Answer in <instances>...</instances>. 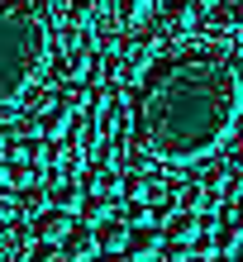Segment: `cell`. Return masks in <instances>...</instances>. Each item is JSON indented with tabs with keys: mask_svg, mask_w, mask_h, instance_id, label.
<instances>
[{
	"mask_svg": "<svg viewBox=\"0 0 243 262\" xmlns=\"http://www.w3.org/2000/svg\"><path fill=\"white\" fill-rule=\"evenodd\" d=\"M124 238H129V224H119L115 214L105 224H96V243H100V253H124Z\"/></svg>",
	"mask_w": 243,
	"mask_h": 262,
	"instance_id": "9a60e30c",
	"label": "cell"
},
{
	"mask_svg": "<svg viewBox=\"0 0 243 262\" xmlns=\"http://www.w3.org/2000/svg\"><path fill=\"white\" fill-rule=\"evenodd\" d=\"M29 262H67V257H62V248H57V243H34Z\"/></svg>",
	"mask_w": 243,
	"mask_h": 262,
	"instance_id": "ac0fdd59",
	"label": "cell"
},
{
	"mask_svg": "<svg viewBox=\"0 0 243 262\" xmlns=\"http://www.w3.org/2000/svg\"><path fill=\"white\" fill-rule=\"evenodd\" d=\"M110 214H115V200H110V195L81 191V200H77V220H81V224H91V229H96V224H105V220H110Z\"/></svg>",
	"mask_w": 243,
	"mask_h": 262,
	"instance_id": "4fadbf2b",
	"label": "cell"
},
{
	"mask_svg": "<svg viewBox=\"0 0 243 262\" xmlns=\"http://www.w3.org/2000/svg\"><path fill=\"white\" fill-rule=\"evenodd\" d=\"M0 152H5V138H0Z\"/></svg>",
	"mask_w": 243,
	"mask_h": 262,
	"instance_id": "603a6c76",
	"label": "cell"
},
{
	"mask_svg": "<svg viewBox=\"0 0 243 262\" xmlns=\"http://www.w3.org/2000/svg\"><path fill=\"white\" fill-rule=\"evenodd\" d=\"M48 57V24L29 0H0V110L24 96Z\"/></svg>",
	"mask_w": 243,
	"mask_h": 262,
	"instance_id": "7a4b0ae2",
	"label": "cell"
},
{
	"mask_svg": "<svg viewBox=\"0 0 243 262\" xmlns=\"http://www.w3.org/2000/svg\"><path fill=\"white\" fill-rule=\"evenodd\" d=\"M129 262H158V257H129Z\"/></svg>",
	"mask_w": 243,
	"mask_h": 262,
	"instance_id": "44dd1931",
	"label": "cell"
},
{
	"mask_svg": "<svg viewBox=\"0 0 243 262\" xmlns=\"http://www.w3.org/2000/svg\"><path fill=\"white\" fill-rule=\"evenodd\" d=\"M143 10H148V0H110V14L119 19V29H134L143 19Z\"/></svg>",
	"mask_w": 243,
	"mask_h": 262,
	"instance_id": "2e32d148",
	"label": "cell"
},
{
	"mask_svg": "<svg viewBox=\"0 0 243 262\" xmlns=\"http://www.w3.org/2000/svg\"><path fill=\"white\" fill-rule=\"evenodd\" d=\"M91 262H129V257H124V253H96Z\"/></svg>",
	"mask_w": 243,
	"mask_h": 262,
	"instance_id": "ffe728a7",
	"label": "cell"
},
{
	"mask_svg": "<svg viewBox=\"0 0 243 262\" xmlns=\"http://www.w3.org/2000/svg\"><path fill=\"white\" fill-rule=\"evenodd\" d=\"M43 191H48V205L72 210V205L81 200V181L67 177V172H48V177H43Z\"/></svg>",
	"mask_w": 243,
	"mask_h": 262,
	"instance_id": "9c48e42d",
	"label": "cell"
},
{
	"mask_svg": "<svg viewBox=\"0 0 243 262\" xmlns=\"http://www.w3.org/2000/svg\"><path fill=\"white\" fill-rule=\"evenodd\" d=\"M19 210H24L19 191H0V224H24V220H19Z\"/></svg>",
	"mask_w": 243,
	"mask_h": 262,
	"instance_id": "e0dca14e",
	"label": "cell"
},
{
	"mask_svg": "<svg viewBox=\"0 0 243 262\" xmlns=\"http://www.w3.org/2000/svg\"><path fill=\"white\" fill-rule=\"evenodd\" d=\"M229 29H238V34H243V0H238V5H229Z\"/></svg>",
	"mask_w": 243,
	"mask_h": 262,
	"instance_id": "d6986e66",
	"label": "cell"
},
{
	"mask_svg": "<svg viewBox=\"0 0 243 262\" xmlns=\"http://www.w3.org/2000/svg\"><path fill=\"white\" fill-rule=\"evenodd\" d=\"M67 124H72V110L67 105H43L38 110V138H67Z\"/></svg>",
	"mask_w": 243,
	"mask_h": 262,
	"instance_id": "5bb4252c",
	"label": "cell"
},
{
	"mask_svg": "<svg viewBox=\"0 0 243 262\" xmlns=\"http://www.w3.org/2000/svg\"><path fill=\"white\" fill-rule=\"evenodd\" d=\"M57 248H62V257H67V262H91V257L100 253V243H96V229H91V224L72 220V229L57 238Z\"/></svg>",
	"mask_w": 243,
	"mask_h": 262,
	"instance_id": "5b68a950",
	"label": "cell"
},
{
	"mask_svg": "<svg viewBox=\"0 0 243 262\" xmlns=\"http://www.w3.org/2000/svg\"><path fill=\"white\" fill-rule=\"evenodd\" d=\"M158 229H162L167 243H186V248H191V238L201 234V214H195V210H172Z\"/></svg>",
	"mask_w": 243,
	"mask_h": 262,
	"instance_id": "ba28073f",
	"label": "cell"
},
{
	"mask_svg": "<svg viewBox=\"0 0 243 262\" xmlns=\"http://www.w3.org/2000/svg\"><path fill=\"white\" fill-rule=\"evenodd\" d=\"M67 143L72 148H81L86 152V158H91V152H96V143H100V124H96V115H72V124H67Z\"/></svg>",
	"mask_w": 243,
	"mask_h": 262,
	"instance_id": "8fae6325",
	"label": "cell"
},
{
	"mask_svg": "<svg viewBox=\"0 0 243 262\" xmlns=\"http://www.w3.org/2000/svg\"><path fill=\"white\" fill-rule=\"evenodd\" d=\"M205 262H229V257H219V253H215V257H205Z\"/></svg>",
	"mask_w": 243,
	"mask_h": 262,
	"instance_id": "7402d4cb",
	"label": "cell"
},
{
	"mask_svg": "<svg viewBox=\"0 0 243 262\" xmlns=\"http://www.w3.org/2000/svg\"><path fill=\"white\" fill-rule=\"evenodd\" d=\"M162 248V229L158 224H134L124 238V257H158Z\"/></svg>",
	"mask_w": 243,
	"mask_h": 262,
	"instance_id": "30bf717a",
	"label": "cell"
},
{
	"mask_svg": "<svg viewBox=\"0 0 243 262\" xmlns=\"http://www.w3.org/2000/svg\"><path fill=\"white\" fill-rule=\"evenodd\" d=\"M29 253H34L29 224H0V262H29Z\"/></svg>",
	"mask_w": 243,
	"mask_h": 262,
	"instance_id": "52a82bcc",
	"label": "cell"
},
{
	"mask_svg": "<svg viewBox=\"0 0 243 262\" xmlns=\"http://www.w3.org/2000/svg\"><path fill=\"white\" fill-rule=\"evenodd\" d=\"M110 14V0H67V24L72 29H91Z\"/></svg>",
	"mask_w": 243,
	"mask_h": 262,
	"instance_id": "7c38bea8",
	"label": "cell"
},
{
	"mask_svg": "<svg viewBox=\"0 0 243 262\" xmlns=\"http://www.w3.org/2000/svg\"><path fill=\"white\" fill-rule=\"evenodd\" d=\"M72 229V210H57V205H48V210H38L34 214V224H29V234H34V243H57Z\"/></svg>",
	"mask_w": 243,
	"mask_h": 262,
	"instance_id": "8992f818",
	"label": "cell"
},
{
	"mask_svg": "<svg viewBox=\"0 0 243 262\" xmlns=\"http://www.w3.org/2000/svg\"><path fill=\"white\" fill-rule=\"evenodd\" d=\"M191 29H195V14H191L186 0H162V5H158V14H153V38L176 43V38H186Z\"/></svg>",
	"mask_w": 243,
	"mask_h": 262,
	"instance_id": "277c9868",
	"label": "cell"
},
{
	"mask_svg": "<svg viewBox=\"0 0 243 262\" xmlns=\"http://www.w3.org/2000/svg\"><path fill=\"white\" fill-rule=\"evenodd\" d=\"M153 62H158L153 38H143V34L119 38V48H115V76H119V81H143Z\"/></svg>",
	"mask_w": 243,
	"mask_h": 262,
	"instance_id": "3957f363",
	"label": "cell"
},
{
	"mask_svg": "<svg viewBox=\"0 0 243 262\" xmlns=\"http://www.w3.org/2000/svg\"><path fill=\"white\" fill-rule=\"evenodd\" d=\"M243 110L238 72L210 48L172 53L148 67L134 100L129 138L148 148L158 162H205L234 134Z\"/></svg>",
	"mask_w": 243,
	"mask_h": 262,
	"instance_id": "6da1fadb",
	"label": "cell"
}]
</instances>
